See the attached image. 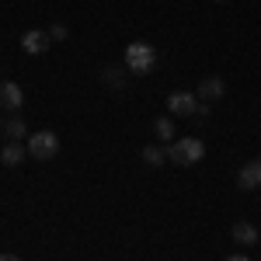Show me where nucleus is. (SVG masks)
<instances>
[{
  "label": "nucleus",
  "instance_id": "nucleus-12",
  "mask_svg": "<svg viewBox=\"0 0 261 261\" xmlns=\"http://www.w3.org/2000/svg\"><path fill=\"white\" fill-rule=\"evenodd\" d=\"M143 161L150 164V167H161V164H167V150H161V146H146V150H143Z\"/></svg>",
  "mask_w": 261,
  "mask_h": 261
},
{
  "label": "nucleus",
  "instance_id": "nucleus-5",
  "mask_svg": "<svg viewBox=\"0 0 261 261\" xmlns=\"http://www.w3.org/2000/svg\"><path fill=\"white\" fill-rule=\"evenodd\" d=\"M195 108H199V94H192V91H174V94L167 98V112L178 115V119L195 115Z\"/></svg>",
  "mask_w": 261,
  "mask_h": 261
},
{
  "label": "nucleus",
  "instance_id": "nucleus-11",
  "mask_svg": "<svg viewBox=\"0 0 261 261\" xmlns=\"http://www.w3.org/2000/svg\"><path fill=\"white\" fill-rule=\"evenodd\" d=\"M153 136H157L161 143H174V122L167 119V115L157 119V122H153Z\"/></svg>",
  "mask_w": 261,
  "mask_h": 261
},
{
  "label": "nucleus",
  "instance_id": "nucleus-10",
  "mask_svg": "<svg viewBox=\"0 0 261 261\" xmlns=\"http://www.w3.org/2000/svg\"><path fill=\"white\" fill-rule=\"evenodd\" d=\"M24 153H28V146H21L18 140H11L7 146H4V153H0V161L7 164V167H18V164L24 161Z\"/></svg>",
  "mask_w": 261,
  "mask_h": 261
},
{
  "label": "nucleus",
  "instance_id": "nucleus-13",
  "mask_svg": "<svg viewBox=\"0 0 261 261\" xmlns=\"http://www.w3.org/2000/svg\"><path fill=\"white\" fill-rule=\"evenodd\" d=\"M4 133H7L11 140H21V136H24V119H11L4 125Z\"/></svg>",
  "mask_w": 261,
  "mask_h": 261
},
{
  "label": "nucleus",
  "instance_id": "nucleus-14",
  "mask_svg": "<svg viewBox=\"0 0 261 261\" xmlns=\"http://www.w3.org/2000/svg\"><path fill=\"white\" fill-rule=\"evenodd\" d=\"M49 35H53V42H63L70 32H66V24H53V28H49Z\"/></svg>",
  "mask_w": 261,
  "mask_h": 261
},
{
  "label": "nucleus",
  "instance_id": "nucleus-4",
  "mask_svg": "<svg viewBox=\"0 0 261 261\" xmlns=\"http://www.w3.org/2000/svg\"><path fill=\"white\" fill-rule=\"evenodd\" d=\"M49 45H53L49 28H32V32H24V35H21V49H24V53H32V56L49 53Z\"/></svg>",
  "mask_w": 261,
  "mask_h": 261
},
{
  "label": "nucleus",
  "instance_id": "nucleus-15",
  "mask_svg": "<svg viewBox=\"0 0 261 261\" xmlns=\"http://www.w3.org/2000/svg\"><path fill=\"white\" fill-rule=\"evenodd\" d=\"M105 77H108V84H112V87H119V84H125V81H119V70H105Z\"/></svg>",
  "mask_w": 261,
  "mask_h": 261
},
{
  "label": "nucleus",
  "instance_id": "nucleus-2",
  "mask_svg": "<svg viewBox=\"0 0 261 261\" xmlns=\"http://www.w3.org/2000/svg\"><path fill=\"white\" fill-rule=\"evenodd\" d=\"M157 63V53L150 42H129L125 45V70L129 73H150Z\"/></svg>",
  "mask_w": 261,
  "mask_h": 261
},
{
  "label": "nucleus",
  "instance_id": "nucleus-19",
  "mask_svg": "<svg viewBox=\"0 0 261 261\" xmlns=\"http://www.w3.org/2000/svg\"><path fill=\"white\" fill-rule=\"evenodd\" d=\"M258 244H261V241H258Z\"/></svg>",
  "mask_w": 261,
  "mask_h": 261
},
{
  "label": "nucleus",
  "instance_id": "nucleus-18",
  "mask_svg": "<svg viewBox=\"0 0 261 261\" xmlns=\"http://www.w3.org/2000/svg\"><path fill=\"white\" fill-rule=\"evenodd\" d=\"M0 133H4V125H0Z\"/></svg>",
  "mask_w": 261,
  "mask_h": 261
},
{
  "label": "nucleus",
  "instance_id": "nucleus-8",
  "mask_svg": "<svg viewBox=\"0 0 261 261\" xmlns=\"http://www.w3.org/2000/svg\"><path fill=\"white\" fill-rule=\"evenodd\" d=\"M223 94H226L223 77H202V84H199V98L202 101H220Z\"/></svg>",
  "mask_w": 261,
  "mask_h": 261
},
{
  "label": "nucleus",
  "instance_id": "nucleus-7",
  "mask_svg": "<svg viewBox=\"0 0 261 261\" xmlns=\"http://www.w3.org/2000/svg\"><path fill=\"white\" fill-rule=\"evenodd\" d=\"M237 188L251 192V188H261V161H247L237 174Z\"/></svg>",
  "mask_w": 261,
  "mask_h": 261
},
{
  "label": "nucleus",
  "instance_id": "nucleus-1",
  "mask_svg": "<svg viewBox=\"0 0 261 261\" xmlns=\"http://www.w3.org/2000/svg\"><path fill=\"white\" fill-rule=\"evenodd\" d=\"M205 157V143L199 136H181L167 146V161H174L178 167H192V164H199Z\"/></svg>",
  "mask_w": 261,
  "mask_h": 261
},
{
  "label": "nucleus",
  "instance_id": "nucleus-16",
  "mask_svg": "<svg viewBox=\"0 0 261 261\" xmlns=\"http://www.w3.org/2000/svg\"><path fill=\"white\" fill-rule=\"evenodd\" d=\"M226 261H251V258H247V254H230Z\"/></svg>",
  "mask_w": 261,
  "mask_h": 261
},
{
  "label": "nucleus",
  "instance_id": "nucleus-6",
  "mask_svg": "<svg viewBox=\"0 0 261 261\" xmlns=\"http://www.w3.org/2000/svg\"><path fill=\"white\" fill-rule=\"evenodd\" d=\"M24 105V91H21V84L14 81H4L0 84V108H7V112H14Z\"/></svg>",
  "mask_w": 261,
  "mask_h": 261
},
{
  "label": "nucleus",
  "instance_id": "nucleus-17",
  "mask_svg": "<svg viewBox=\"0 0 261 261\" xmlns=\"http://www.w3.org/2000/svg\"><path fill=\"white\" fill-rule=\"evenodd\" d=\"M0 261H21L18 254H0Z\"/></svg>",
  "mask_w": 261,
  "mask_h": 261
},
{
  "label": "nucleus",
  "instance_id": "nucleus-3",
  "mask_svg": "<svg viewBox=\"0 0 261 261\" xmlns=\"http://www.w3.org/2000/svg\"><path fill=\"white\" fill-rule=\"evenodd\" d=\"M56 153H60V136H56L53 129L32 133V140H28V157H35V161H53Z\"/></svg>",
  "mask_w": 261,
  "mask_h": 261
},
{
  "label": "nucleus",
  "instance_id": "nucleus-9",
  "mask_svg": "<svg viewBox=\"0 0 261 261\" xmlns=\"http://www.w3.org/2000/svg\"><path fill=\"white\" fill-rule=\"evenodd\" d=\"M230 233H233V241L244 244V247H251V244H258V241H261V233H258V230H254V226H251L247 220L233 223V230H230Z\"/></svg>",
  "mask_w": 261,
  "mask_h": 261
}]
</instances>
